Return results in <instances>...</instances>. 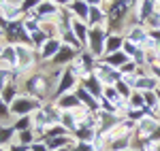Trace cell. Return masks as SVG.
<instances>
[{
  "mask_svg": "<svg viewBox=\"0 0 160 151\" xmlns=\"http://www.w3.org/2000/svg\"><path fill=\"white\" fill-rule=\"evenodd\" d=\"M15 53H17V70L22 75H28L32 70H37L41 66V55L38 49H34L32 45H13Z\"/></svg>",
  "mask_w": 160,
  "mask_h": 151,
  "instance_id": "cell-1",
  "label": "cell"
},
{
  "mask_svg": "<svg viewBox=\"0 0 160 151\" xmlns=\"http://www.w3.org/2000/svg\"><path fill=\"white\" fill-rule=\"evenodd\" d=\"M41 106H43V102L38 100V98L28 96V94H19L11 102V113H13V117H24V115H32Z\"/></svg>",
  "mask_w": 160,
  "mask_h": 151,
  "instance_id": "cell-2",
  "label": "cell"
},
{
  "mask_svg": "<svg viewBox=\"0 0 160 151\" xmlns=\"http://www.w3.org/2000/svg\"><path fill=\"white\" fill-rule=\"evenodd\" d=\"M107 30L102 28V26H92L90 28V34H88V47L86 49L96 58L100 60L102 58V53H105V40H107Z\"/></svg>",
  "mask_w": 160,
  "mask_h": 151,
  "instance_id": "cell-3",
  "label": "cell"
},
{
  "mask_svg": "<svg viewBox=\"0 0 160 151\" xmlns=\"http://www.w3.org/2000/svg\"><path fill=\"white\" fill-rule=\"evenodd\" d=\"M4 38L9 45H32V38L24 28V21H13L4 30Z\"/></svg>",
  "mask_w": 160,
  "mask_h": 151,
  "instance_id": "cell-4",
  "label": "cell"
},
{
  "mask_svg": "<svg viewBox=\"0 0 160 151\" xmlns=\"http://www.w3.org/2000/svg\"><path fill=\"white\" fill-rule=\"evenodd\" d=\"M137 2H139V0H113L109 11H107V19L113 21V24H115V21H122L124 15H128L130 9L135 7Z\"/></svg>",
  "mask_w": 160,
  "mask_h": 151,
  "instance_id": "cell-5",
  "label": "cell"
},
{
  "mask_svg": "<svg viewBox=\"0 0 160 151\" xmlns=\"http://www.w3.org/2000/svg\"><path fill=\"white\" fill-rule=\"evenodd\" d=\"M79 51L81 49H75V47H71V45H62L60 51L53 55V60L49 62L51 68H66L68 64L75 62V58L79 55Z\"/></svg>",
  "mask_w": 160,
  "mask_h": 151,
  "instance_id": "cell-6",
  "label": "cell"
},
{
  "mask_svg": "<svg viewBox=\"0 0 160 151\" xmlns=\"http://www.w3.org/2000/svg\"><path fill=\"white\" fill-rule=\"evenodd\" d=\"M60 13H62V7H58L51 0H43L37 9V17L41 24H45V21H56L60 17Z\"/></svg>",
  "mask_w": 160,
  "mask_h": 151,
  "instance_id": "cell-7",
  "label": "cell"
},
{
  "mask_svg": "<svg viewBox=\"0 0 160 151\" xmlns=\"http://www.w3.org/2000/svg\"><path fill=\"white\" fill-rule=\"evenodd\" d=\"M79 83H81V81H79V77L71 70V66H66V68L62 70L60 83H58V89H56V96H60V94H68V92H75V87H77Z\"/></svg>",
  "mask_w": 160,
  "mask_h": 151,
  "instance_id": "cell-8",
  "label": "cell"
},
{
  "mask_svg": "<svg viewBox=\"0 0 160 151\" xmlns=\"http://www.w3.org/2000/svg\"><path fill=\"white\" fill-rule=\"evenodd\" d=\"M62 45H64V43H62V38H60V36H51V38H47V40L43 43V47L38 49L41 62H51V60H53V55L60 51Z\"/></svg>",
  "mask_w": 160,
  "mask_h": 151,
  "instance_id": "cell-9",
  "label": "cell"
},
{
  "mask_svg": "<svg viewBox=\"0 0 160 151\" xmlns=\"http://www.w3.org/2000/svg\"><path fill=\"white\" fill-rule=\"evenodd\" d=\"M0 17L7 21V24H13V21H22L24 19V9L22 4H15V2H7L0 7Z\"/></svg>",
  "mask_w": 160,
  "mask_h": 151,
  "instance_id": "cell-10",
  "label": "cell"
},
{
  "mask_svg": "<svg viewBox=\"0 0 160 151\" xmlns=\"http://www.w3.org/2000/svg\"><path fill=\"white\" fill-rule=\"evenodd\" d=\"M0 70H4V73L17 70V53H15L13 45H7L4 51L0 53Z\"/></svg>",
  "mask_w": 160,
  "mask_h": 151,
  "instance_id": "cell-11",
  "label": "cell"
},
{
  "mask_svg": "<svg viewBox=\"0 0 160 151\" xmlns=\"http://www.w3.org/2000/svg\"><path fill=\"white\" fill-rule=\"evenodd\" d=\"M53 104H56L60 111H73V109H77V106H81V102H79V98H77L75 92L56 96V98H53Z\"/></svg>",
  "mask_w": 160,
  "mask_h": 151,
  "instance_id": "cell-12",
  "label": "cell"
},
{
  "mask_svg": "<svg viewBox=\"0 0 160 151\" xmlns=\"http://www.w3.org/2000/svg\"><path fill=\"white\" fill-rule=\"evenodd\" d=\"M71 28H73V34L77 36V40L81 43V49H86V47H88V34H90V26H88L86 21H81V19L73 17V19H71Z\"/></svg>",
  "mask_w": 160,
  "mask_h": 151,
  "instance_id": "cell-13",
  "label": "cell"
},
{
  "mask_svg": "<svg viewBox=\"0 0 160 151\" xmlns=\"http://www.w3.org/2000/svg\"><path fill=\"white\" fill-rule=\"evenodd\" d=\"M75 94H77L79 102H81L83 106H88L90 111H98V109H100V102H98V98H94V96H92V94H90V92H88V89L83 87L81 83H79V85L75 87Z\"/></svg>",
  "mask_w": 160,
  "mask_h": 151,
  "instance_id": "cell-14",
  "label": "cell"
},
{
  "mask_svg": "<svg viewBox=\"0 0 160 151\" xmlns=\"http://www.w3.org/2000/svg\"><path fill=\"white\" fill-rule=\"evenodd\" d=\"M124 40H126V38H124L120 32L107 34V40H105V53H102V55H111V53H115V51H122Z\"/></svg>",
  "mask_w": 160,
  "mask_h": 151,
  "instance_id": "cell-15",
  "label": "cell"
},
{
  "mask_svg": "<svg viewBox=\"0 0 160 151\" xmlns=\"http://www.w3.org/2000/svg\"><path fill=\"white\" fill-rule=\"evenodd\" d=\"M19 94H24L22 92V85H19V81H9L7 85H4V89H2V94H0V98L7 102L9 106H11V102L19 96Z\"/></svg>",
  "mask_w": 160,
  "mask_h": 151,
  "instance_id": "cell-16",
  "label": "cell"
},
{
  "mask_svg": "<svg viewBox=\"0 0 160 151\" xmlns=\"http://www.w3.org/2000/svg\"><path fill=\"white\" fill-rule=\"evenodd\" d=\"M68 11L73 17L77 19H81V21H88V15H90V4H88L86 0H75L73 4L68 7Z\"/></svg>",
  "mask_w": 160,
  "mask_h": 151,
  "instance_id": "cell-17",
  "label": "cell"
},
{
  "mask_svg": "<svg viewBox=\"0 0 160 151\" xmlns=\"http://www.w3.org/2000/svg\"><path fill=\"white\" fill-rule=\"evenodd\" d=\"M81 85H83V87H86L94 98H100V96H102V89H105V85H102L94 75H90L88 79H83V81H81Z\"/></svg>",
  "mask_w": 160,
  "mask_h": 151,
  "instance_id": "cell-18",
  "label": "cell"
},
{
  "mask_svg": "<svg viewBox=\"0 0 160 151\" xmlns=\"http://www.w3.org/2000/svg\"><path fill=\"white\" fill-rule=\"evenodd\" d=\"M107 21V13L102 11V7H90V15H88L86 24L92 28V26H102Z\"/></svg>",
  "mask_w": 160,
  "mask_h": 151,
  "instance_id": "cell-19",
  "label": "cell"
},
{
  "mask_svg": "<svg viewBox=\"0 0 160 151\" xmlns=\"http://www.w3.org/2000/svg\"><path fill=\"white\" fill-rule=\"evenodd\" d=\"M100 60H102V62H107L109 66H113V68H118V70H120V68H122V66L128 62L130 58H128L124 51H115V53H111V55H102Z\"/></svg>",
  "mask_w": 160,
  "mask_h": 151,
  "instance_id": "cell-20",
  "label": "cell"
},
{
  "mask_svg": "<svg viewBox=\"0 0 160 151\" xmlns=\"http://www.w3.org/2000/svg\"><path fill=\"white\" fill-rule=\"evenodd\" d=\"M156 79L154 77H143V75H139L137 77V83H135V89L137 92H154L156 89Z\"/></svg>",
  "mask_w": 160,
  "mask_h": 151,
  "instance_id": "cell-21",
  "label": "cell"
},
{
  "mask_svg": "<svg viewBox=\"0 0 160 151\" xmlns=\"http://www.w3.org/2000/svg\"><path fill=\"white\" fill-rule=\"evenodd\" d=\"M15 128L13 126H0V147H9L11 143H15Z\"/></svg>",
  "mask_w": 160,
  "mask_h": 151,
  "instance_id": "cell-22",
  "label": "cell"
},
{
  "mask_svg": "<svg viewBox=\"0 0 160 151\" xmlns=\"http://www.w3.org/2000/svg\"><path fill=\"white\" fill-rule=\"evenodd\" d=\"M13 121H15V117L11 113V106L0 98V126H13Z\"/></svg>",
  "mask_w": 160,
  "mask_h": 151,
  "instance_id": "cell-23",
  "label": "cell"
},
{
  "mask_svg": "<svg viewBox=\"0 0 160 151\" xmlns=\"http://www.w3.org/2000/svg\"><path fill=\"white\" fill-rule=\"evenodd\" d=\"M15 140L17 143H22V145H26V147H30L37 139V134H34V130L32 128H28V130H22V132H17V136H15Z\"/></svg>",
  "mask_w": 160,
  "mask_h": 151,
  "instance_id": "cell-24",
  "label": "cell"
},
{
  "mask_svg": "<svg viewBox=\"0 0 160 151\" xmlns=\"http://www.w3.org/2000/svg\"><path fill=\"white\" fill-rule=\"evenodd\" d=\"M13 128H15V132H22V130H28V128H32V117H30V115H24V117H15V121H13Z\"/></svg>",
  "mask_w": 160,
  "mask_h": 151,
  "instance_id": "cell-25",
  "label": "cell"
},
{
  "mask_svg": "<svg viewBox=\"0 0 160 151\" xmlns=\"http://www.w3.org/2000/svg\"><path fill=\"white\" fill-rule=\"evenodd\" d=\"M43 0H24L22 2V9H24V13H30V11H37L38 4H41Z\"/></svg>",
  "mask_w": 160,
  "mask_h": 151,
  "instance_id": "cell-26",
  "label": "cell"
},
{
  "mask_svg": "<svg viewBox=\"0 0 160 151\" xmlns=\"http://www.w3.org/2000/svg\"><path fill=\"white\" fill-rule=\"evenodd\" d=\"M30 151H49V147H47L45 140H34V143L30 145Z\"/></svg>",
  "mask_w": 160,
  "mask_h": 151,
  "instance_id": "cell-27",
  "label": "cell"
},
{
  "mask_svg": "<svg viewBox=\"0 0 160 151\" xmlns=\"http://www.w3.org/2000/svg\"><path fill=\"white\" fill-rule=\"evenodd\" d=\"M7 149H9V151H30V147H26V145H22V143L15 140V143H11Z\"/></svg>",
  "mask_w": 160,
  "mask_h": 151,
  "instance_id": "cell-28",
  "label": "cell"
},
{
  "mask_svg": "<svg viewBox=\"0 0 160 151\" xmlns=\"http://www.w3.org/2000/svg\"><path fill=\"white\" fill-rule=\"evenodd\" d=\"M51 2H56V4H58V7H62V9H68V7H71V4H73L75 0H51Z\"/></svg>",
  "mask_w": 160,
  "mask_h": 151,
  "instance_id": "cell-29",
  "label": "cell"
},
{
  "mask_svg": "<svg viewBox=\"0 0 160 151\" xmlns=\"http://www.w3.org/2000/svg\"><path fill=\"white\" fill-rule=\"evenodd\" d=\"M88 4H90V7H102V2H105V0H86Z\"/></svg>",
  "mask_w": 160,
  "mask_h": 151,
  "instance_id": "cell-30",
  "label": "cell"
},
{
  "mask_svg": "<svg viewBox=\"0 0 160 151\" xmlns=\"http://www.w3.org/2000/svg\"><path fill=\"white\" fill-rule=\"evenodd\" d=\"M73 147H60V149H56V151H71Z\"/></svg>",
  "mask_w": 160,
  "mask_h": 151,
  "instance_id": "cell-31",
  "label": "cell"
},
{
  "mask_svg": "<svg viewBox=\"0 0 160 151\" xmlns=\"http://www.w3.org/2000/svg\"><path fill=\"white\" fill-rule=\"evenodd\" d=\"M11 2H15V4H22V2H24V0H11Z\"/></svg>",
  "mask_w": 160,
  "mask_h": 151,
  "instance_id": "cell-32",
  "label": "cell"
},
{
  "mask_svg": "<svg viewBox=\"0 0 160 151\" xmlns=\"http://www.w3.org/2000/svg\"><path fill=\"white\" fill-rule=\"evenodd\" d=\"M7 2H9V0H0V7H2V4H7Z\"/></svg>",
  "mask_w": 160,
  "mask_h": 151,
  "instance_id": "cell-33",
  "label": "cell"
},
{
  "mask_svg": "<svg viewBox=\"0 0 160 151\" xmlns=\"http://www.w3.org/2000/svg\"><path fill=\"white\" fill-rule=\"evenodd\" d=\"M0 151H9V149H7V147H0Z\"/></svg>",
  "mask_w": 160,
  "mask_h": 151,
  "instance_id": "cell-34",
  "label": "cell"
},
{
  "mask_svg": "<svg viewBox=\"0 0 160 151\" xmlns=\"http://www.w3.org/2000/svg\"><path fill=\"white\" fill-rule=\"evenodd\" d=\"M124 151H137V149H132V147H130V149H124Z\"/></svg>",
  "mask_w": 160,
  "mask_h": 151,
  "instance_id": "cell-35",
  "label": "cell"
},
{
  "mask_svg": "<svg viewBox=\"0 0 160 151\" xmlns=\"http://www.w3.org/2000/svg\"><path fill=\"white\" fill-rule=\"evenodd\" d=\"M158 100H160V92H158Z\"/></svg>",
  "mask_w": 160,
  "mask_h": 151,
  "instance_id": "cell-36",
  "label": "cell"
},
{
  "mask_svg": "<svg viewBox=\"0 0 160 151\" xmlns=\"http://www.w3.org/2000/svg\"><path fill=\"white\" fill-rule=\"evenodd\" d=\"M158 151H160V149H158Z\"/></svg>",
  "mask_w": 160,
  "mask_h": 151,
  "instance_id": "cell-37",
  "label": "cell"
}]
</instances>
